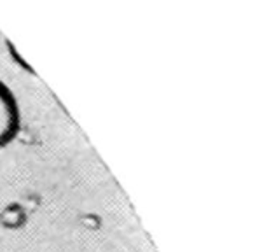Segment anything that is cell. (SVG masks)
Returning <instances> with one entry per match:
<instances>
[{
	"label": "cell",
	"mask_w": 255,
	"mask_h": 252,
	"mask_svg": "<svg viewBox=\"0 0 255 252\" xmlns=\"http://www.w3.org/2000/svg\"><path fill=\"white\" fill-rule=\"evenodd\" d=\"M19 128V107L9 88L0 82V147L7 146Z\"/></svg>",
	"instance_id": "cell-1"
},
{
	"label": "cell",
	"mask_w": 255,
	"mask_h": 252,
	"mask_svg": "<svg viewBox=\"0 0 255 252\" xmlns=\"http://www.w3.org/2000/svg\"><path fill=\"white\" fill-rule=\"evenodd\" d=\"M26 223V210L19 203H11L0 212V224L9 230H18L23 228Z\"/></svg>",
	"instance_id": "cell-2"
}]
</instances>
